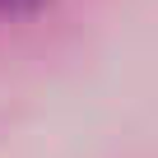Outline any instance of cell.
Returning <instances> with one entry per match:
<instances>
[{
    "instance_id": "1",
    "label": "cell",
    "mask_w": 158,
    "mask_h": 158,
    "mask_svg": "<svg viewBox=\"0 0 158 158\" xmlns=\"http://www.w3.org/2000/svg\"><path fill=\"white\" fill-rule=\"evenodd\" d=\"M51 5V0H0V19H33Z\"/></svg>"
}]
</instances>
